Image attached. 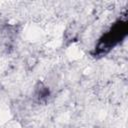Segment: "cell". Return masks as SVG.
Here are the masks:
<instances>
[{"label": "cell", "instance_id": "obj_2", "mask_svg": "<svg viewBox=\"0 0 128 128\" xmlns=\"http://www.w3.org/2000/svg\"><path fill=\"white\" fill-rule=\"evenodd\" d=\"M33 97L37 103H45L50 97V90L43 83H38L34 88Z\"/></svg>", "mask_w": 128, "mask_h": 128}, {"label": "cell", "instance_id": "obj_1", "mask_svg": "<svg viewBox=\"0 0 128 128\" xmlns=\"http://www.w3.org/2000/svg\"><path fill=\"white\" fill-rule=\"evenodd\" d=\"M128 35V22L126 19L116 20L104 32L95 44L91 54L94 57H103L126 39Z\"/></svg>", "mask_w": 128, "mask_h": 128}]
</instances>
